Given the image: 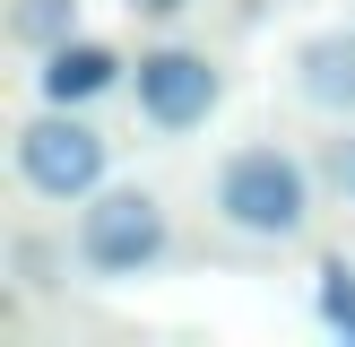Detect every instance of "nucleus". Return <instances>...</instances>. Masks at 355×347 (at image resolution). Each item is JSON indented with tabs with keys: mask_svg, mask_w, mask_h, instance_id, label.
I'll list each match as a JSON object with an SVG mask.
<instances>
[{
	"mask_svg": "<svg viewBox=\"0 0 355 347\" xmlns=\"http://www.w3.org/2000/svg\"><path fill=\"white\" fill-rule=\"evenodd\" d=\"M217 217L234 235H260V243H295L312 217V183L286 148H234L217 165Z\"/></svg>",
	"mask_w": 355,
	"mask_h": 347,
	"instance_id": "obj_1",
	"label": "nucleus"
},
{
	"mask_svg": "<svg viewBox=\"0 0 355 347\" xmlns=\"http://www.w3.org/2000/svg\"><path fill=\"white\" fill-rule=\"evenodd\" d=\"M156 252H165V200L156 191H104L78 217V260L96 278H139Z\"/></svg>",
	"mask_w": 355,
	"mask_h": 347,
	"instance_id": "obj_2",
	"label": "nucleus"
},
{
	"mask_svg": "<svg viewBox=\"0 0 355 347\" xmlns=\"http://www.w3.org/2000/svg\"><path fill=\"white\" fill-rule=\"evenodd\" d=\"M17 174H26L44 200H87L104 183V130H87L69 104H52L44 121L17 130Z\"/></svg>",
	"mask_w": 355,
	"mask_h": 347,
	"instance_id": "obj_3",
	"label": "nucleus"
},
{
	"mask_svg": "<svg viewBox=\"0 0 355 347\" xmlns=\"http://www.w3.org/2000/svg\"><path fill=\"white\" fill-rule=\"evenodd\" d=\"M217 96H225V69L208 61V52L165 44V52L139 61V113H148L156 130H200V121L217 113Z\"/></svg>",
	"mask_w": 355,
	"mask_h": 347,
	"instance_id": "obj_4",
	"label": "nucleus"
},
{
	"mask_svg": "<svg viewBox=\"0 0 355 347\" xmlns=\"http://www.w3.org/2000/svg\"><path fill=\"white\" fill-rule=\"evenodd\" d=\"M35 78H44V104H87V96H104V87L121 78V61H113L104 44H78V35H69V44L44 52Z\"/></svg>",
	"mask_w": 355,
	"mask_h": 347,
	"instance_id": "obj_5",
	"label": "nucleus"
},
{
	"mask_svg": "<svg viewBox=\"0 0 355 347\" xmlns=\"http://www.w3.org/2000/svg\"><path fill=\"white\" fill-rule=\"evenodd\" d=\"M295 69H304V96L321 113H355V35H312Z\"/></svg>",
	"mask_w": 355,
	"mask_h": 347,
	"instance_id": "obj_6",
	"label": "nucleus"
},
{
	"mask_svg": "<svg viewBox=\"0 0 355 347\" xmlns=\"http://www.w3.org/2000/svg\"><path fill=\"white\" fill-rule=\"evenodd\" d=\"M9 35H17L26 52L69 44V35H78V0H17V9H9Z\"/></svg>",
	"mask_w": 355,
	"mask_h": 347,
	"instance_id": "obj_7",
	"label": "nucleus"
},
{
	"mask_svg": "<svg viewBox=\"0 0 355 347\" xmlns=\"http://www.w3.org/2000/svg\"><path fill=\"white\" fill-rule=\"evenodd\" d=\"M321 321L355 339V269L347 260H321Z\"/></svg>",
	"mask_w": 355,
	"mask_h": 347,
	"instance_id": "obj_8",
	"label": "nucleus"
},
{
	"mask_svg": "<svg viewBox=\"0 0 355 347\" xmlns=\"http://www.w3.org/2000/svg\"><path fill=\"white\" fill-rule=\"evenodd\" d=\"M130 9H182V0H130Z\"/></svg>",
	"mask_w": 355,
	"mask_h": 347,
	"instance_id": "obj_9",
	"label": "nucleus"
}]
</instances>
